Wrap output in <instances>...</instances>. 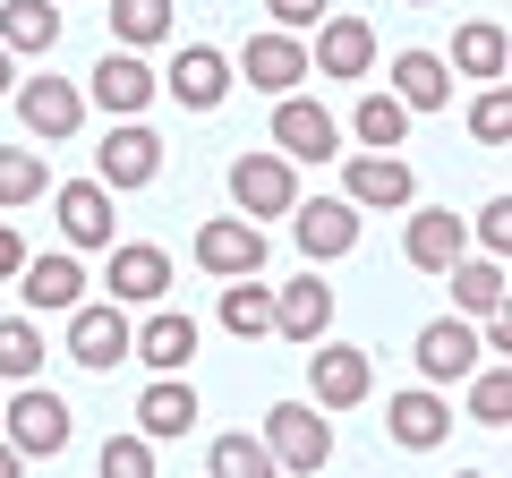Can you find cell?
I'll use <instances>...</instances> for the list:
<instances>
[{
	"label": "cell",
	"instance_id": "obj_33",
	"mask_svg": "<svg viewBox=\"0 0 512 478\" xmlns=\"http://www.w3.org/2000/svg\"><path fill=\"white\" fill-rule=\"evenodd\" d=\"M205 478H282L274 453L256 436H214V453H205Z\"/></svg>",
	"mask_w": 512,
	"mask_h": 478
},
{
	"label": "cell",
	"instance_id": "obj_35",
	"mask_svg": "<svg viewBox=\"0 0 512 478\" xmlns=\"http://www.w3.org/2000/svg\"><path fill=\"white\" fill-rule=\"evenodd\" d=\"M504 419H512V376H504V359H487L470 376V427H504Z\"/></svg>",
	"mask_w": 512,
	"mask_h": 478
},
{
	"label": "cell",
	"instance_id": "obj_2",
	"mask_svg": "<svg viewBox=\"0 0 512 478\" xmlns=\"http://www.w3.org/2000/svg\"><path fill=\"white\" fill-rule=\"evenodd\" d=\"M0 444L18 461H52L60 444H69V402H60L52 385H18L0 402Z\"/></svg>",
	"mask_w": 512,
	"mask_h": 478
},
{
	"label": "cell",
	"instance_id": "obj_6",
	"mask_svg": "<svg viewBox=\"0 0 512 478\" xmlns=\"http://www.w3.org/2000/svg\"><path fill=\"white\" fill-rule=\"evenodd\" d=\"M410 359H419L427 385H470V376L487 368V350H478L470 316H427V325L410 333Z\"/></svg>",
	"mask_w": 512,
	"mask_h": 478
},
{
	"label": "cell",
	"instance_id": "obj_43",
	"mask_svg": "<svg viewBox=\"0 0 512 478\" xmlns=\"http://www.w3.org/2000/svg\"><path fill=\"white\" fill-rule=\"evenodd\" d=\"M402 9H436V0H402Z\"/></svg>",
	"mask_w": 512,
	"mask_h": 478
},
{
	"label": "cell",
	"instance_id": "obj_8",
	"mask_svg": "<svg viewBox=\"0 0 512 478\" xmlns=\"http://www.w3.org/2000/svg\"><path fill=\"white\" fill-rule=\"evenodd\" d=\"M342 205H359V214H410L419 205V171L402 154H350L342 163Z\"/></svg>",
	"mask_w": 512,
	"mask_h": 478
},
{
	"label": "cell",
	"instance_id": "obj_30",
	"mask_svg": "<svg viewBox=\"0 0 512 478\" xmlns=\"http://www.w3.org/2000/svg\"><path fill=\"white\" fill-rule=\"evenodd\" d=\"M350 137H359L367 154H402V146H410V111L393 103V94H359V111H350Z\"/></svg>",
	"mask_w": 512,
	"mask_h": 478
},
{
	"label": "cell",
	"instance_id": "obj_28",
	"mask_svg": "<svg viewBox=\"0 0 512 478\" xmlns=\"http://www.w3.org/2000/svg\"><path fill=\"white\" fill-rule=\"evenodd\" d=\"M163 35H171V0H111V52L146 60Z\"/></svg>",
	"mask_w": 512,
	"mask_h": 478
},
{
	"label": "cell",
	"instance_id": "obj_34",
	"mask_svg": "<svg viewBox=\"0 0 512 478\" xmlns=\"http://www.w3.org/2000/svg\"><path fill=\"white\" fill-rule=\"evenodd\" d=\"M43 188H52V171L35 146H0V205H35Z\"/></svg>",
	"mask_w": 512,
	"mask_h": 478
},
{
	"label": "cell",
	"instance_id": "obj_23",
	"mask_svg": "<svg viewBox=\"0 0 512 478\" xmlns=\"http://www.w3.org/2000/svg\"><path fill=\"white\" fill-rule=\"evenodd\" d=\"M205 410H197V385L188 376H154L146 393H137V436L146 444H171V436H188Z\"/></svg>",
	"mask_w": 512,
	"mask_h": 478
},
{
	"label": "cell",
	"instance_id": "obj_20",
	"mask_svg": "<svg viewBox=\"0 0 512 478\" xmlns=\"http://www.w3.org/2000/svg\"><path fill=\"white\" fill-rule=\"evenodd\" d=\"M367 69H376V26L333 9L316 26V43H308V77H367Z\"/></svg>",
	"mask_w": 512,
	"mask_h": 478
},
{
	"label": "cell",
	"instance_id": "obj_31",
	"mask_svg": "<svg viewBox=\"0 0 512 478\" xmlns=\"http://www.w3.org/2000/svg\"><path fill=\"white\" fill-rule=\"evenodd\" d=\"M35 376H43V325L0 316V385H35Z\"/></svg>",
	"mask_w": 512,
	"mask_h": 478
},
{
	"label": "cell",
	"instance_id": "obj_7",
	"mask_svg": "<svg viewBox=\"0 0 512 478\" xmlns=\"http://www.w3.org/2000/svg\"><path fill=\"white\" fill-rule=\"evenodd\" d=\"M94 180L120 197V188H154L163 180V137L146 129V120H111L103 146H94Z\"/></svg>",
	"mask_w": 512,
	"mask_h": 478
},
{
	"label": "cell",
	"instance_id": "obj_12",
	"mask_svg": "<svg viewBox=\"0 0 512 478\" xmlns=\"http://www.w3.org/2000/svg\"><path fill=\"white\" fill-rule=\"evenodd\" d=\"M18 299H26V316L86 308V265H77V248H43V257H26L18 265Z\"/></svg>",
	"mask_w": 512,
	"mask_h": 478
},
{
	"label": "cell",
	"instance_id": "obj_15",
	"mask_svg": "<svg viewBox=\"0 0 512 478\" xmlns=\"http://www.w3.org/2000/svg\"><path fill=\"white\" fill-rule=\"evenodd\" d=\"M197 265H205L214 282H248V274H265V231H256V222H239V214L197 222Z\"/></svg>",
	"mask_w": 512,
	"mask_h": 478
},
{
	"label": "cell",
	"instance_id": "obj_5",
	"mask_svg": "<svg viewBox=\"0 0 512 478\" xmlns=\"http://www.w3.org/2000/svg\"><path fill=\"white\" fill-rule=\"evenodd\" d=\"M367 393H376V359L367 350H350V342H308V402L316 410H359Z\"/></svg>",
	"mask_w": 512,
	"mask_h": 478
},
{
	"label": "cell",
	"instance_id": "obj_36",
	"mask_svg": "<svg viewBox=\"0 0 512 478\" xmlns=\"http://www.w3.org/2000/svg\"><path fill=\"white\" fill-rule=\"evenodd\" d=\"M94 470H103V478H154V444L128 427V436H111V444H103V461H94Z\"/></svg>",
	"mask_w": 512,
	"mask_h": 478
},
{
	"label": "cell",
	"instance_id": "obj_24",
	"mask_svg": "<svg viewBox=\"0 0 512 478\" xmlns=\"http://www.w3.org/2000/svg\"><path fill=\"white\" fill-rule=\"evenodd\" d=\"M0 52L9 60H52L60 52V9L52 0H0Z\"/></svg>",
	"mask_w": 512,
	"mask_h": 478
},
{
	"label": "cell",
	"instance_id": "obj_4",
	"mask_svg": "<svg viewBox=\"0 0 512 478\" xmlns=\"http://www.w3.org/2000/svg\"><path fill=\"white\" fill-rule=\"evenodd\" d=\"M231 205H239V222H256V231H265V214H291V205H299V171L282 163L274 146L231 154Z\"/></svg>",
	"mask_w": 512,
	"mask_h": 478
},
{
	"label": "cell",
	"instance_id": "obj_19",
	"mask_svg": "<svg viewBox=\"0 0 512 478\" xmlns=\"http://www.w3.org/2000/svg\"><path fill=\"white\" fill-rule=\"evenodd\" d=\"M461 248H470V231H461L453 205H410V222H402V257L419 265V274H453Z\"/></svg>",
	"mask_w": 512,
	"mask_h": 478
},
{
	"label": "cell",
	"instance_id": "obj_17",
	"mask_svg": "<svg viewBox=\"0 0 512 478\" xmlns=\"http://www.w3.org/2000/svg\"><path fill=\"white\" fill-rule=\"evenodd\" d=\"M154 94H163V86H154V69L137 52H103V60H94V77H86V103L111 111V120H146Z\"/></svg>",
	"mask_w": 512,
	"mask_h": 478
},
{
	"label": "cell",
	"instance_id": "obj_11",
	"mask_svg": "<svg viewBox=\"0 0 512 478\" xmlns=\"http://www.w3.org/2000/svg\"><path fill=\"white\" fill-rule=\"evenodd\" d=\"M154 86H163L180 111H222L239 77H231V60H222L214 43H180V52H171V69L154 77Z\"/></svg>",
	"mask_w": 512,
	"mask_h": 478
},
{
	"label": "cell",
	"instance_id": "obj_21",
	"mask_svg": "<svg viewBox=\"0 0 512 478\" xmlns=\"http://www.w3.org/2000/svg\"><path fill=\"white\" fill-rule=\"evenodd\" d=\"M128 359H146L154 376H188V359H197V316H180V308H154L146 325L128 333Z\"/></svg>",
	"mask_w": 512,
	"mask_h": 478
},
{
	"label": "cell",
	"instance_id": "obj_38",
	"mask_svg": "<svg viewBox=\"0 0 512 478\" xmlns=\"http://www.w3.org/2000/svg\"><path fill=\"white\" fill-rule=\"evenodd\" d=\"M265 18H274V35H316L333 18V0H265Z\"/></svg>",
	"mask_w": 512,
	"mask_h": 478
},
{
	"label": "cell",
	"instance_id": "obj_39",
	"mask_svg": "<svg viewBox=\"0 0 512 478\" xmlns=\"http://www.w3.org/2000/svg\"><path fill=\"white\" fill-rule=\"evenodd\" d=\"M470 137H478V146H504V86H478V103H470Z\"/></svg>",
	"mask_w": 512,
	"mask_h": 478
},
{
	"label": "cell",
	"instance_id": "obj_18",
	"mask_svg": "<svg viewBox=\"0 0 512 478\" xmlns=\"http://www.w3.org/2000/svg\"><path fill=\"white\" fill-rule=\"evenodd\" d=\"M128 333H137V325H128V308L86 299V308H69V359L103 376V368H120V359H128Z\"/></svg>",
	"mask_w": 512,
	"mask_h": 478
},
{
	"label": "cell",
	"instance_id": "obj_26",
	"mask_svg": "<svg viewBox=\"0 0 512 478\" xmlns=\"http://www.w3.org/2000/svg\"><path fill=\"white\" fill-rule=\"evenodd\" d=\"M393 103H402L410 120L453 103V69H444V52H393Z\"/></svg>",
	"mask_w": 512,
	"mask_h": 478
},
{
	"label": "cell",
	"instance_id": "obj_9",
	"mask_svg": "<svg viewBox=\"0 0 512 478\" xmlns=\"http://www.w3.org/2000/svg\"><path fill=\"white\" fill-rule=\"evenodd\" d=\"M18 120H26V137L35 146H60V137H77L86 129V86L77 77H18Z\"/></svg>",
	"mask_w": 512,
	"mask_h": 478
},
{
	"label": "cell",
	"instance_id": "obj_41",
	"mask_svg": "<svg viewBox=\"0 0 512 478\" xmlns=\"http://www.w3.org/2000/svg\"><path fill=\"white\" fill-rule=\"evenodd\" d=\"M0 94H18V60L9 52H0Z\"/></svg>",
	"mask_w": 512,
	"mask_h": 478
},
{
	"label": "cell",
	"instance_id": "obj_25",
	"mask_svg": "<svg viewBox=\"0 0 512 478\" xmlns=\"http://www.w3.org/2000/svg\"><path fill=\"white\" fill-rule=\"evenodd\" d=\"M274 333H291V342H325V333H333V282H316V274L282 282V291H274Z\"/></svg>",
	"mask_w": 512,
	"mask_h": 478
},
{
	"label": "cell",
	"instance_id": "obj_14",
	"mask_svg": "<svg viewBox=\"0 0 512 478\" xmlns=\"http://www.w3.org/2000/svg\"><path fill=\"white\" fill-rule=\"evenodd\" d=\"M291 239H299V257H308V265L350 257V248H359V205H342V197H299V205H291Z\"/></svg>",
	"mask_w": 512,
	"mask_h": 478
},
{
	"label": "cell",
	"instance_id": "obj_42",
	"mask_svg": "<svg viewBox=\"0 0 512 478\" xmlns=\"http://www.w3.org/2000/svg\"><path fill=\"white\" fill-rule=\"evenodd\" d=\"M18 470H26V461H18V453H9V444H0V478H18Z\"/></svg>",
	"mask_w": 512,
	"mask_h": 478
},
{
	"label": "cell",
	"instance_id": "obj_16",
	"mask_svg": "<svg viewBox=\"0 0 512 478\" xmlns=\"http://www.w3.org/2000/svg\"><path fill=\"white\" fill-rule=\"evenodd\" d=\"M52 214H60V239H69V248H111V239H120V205H111L103 180H60Z\"/></svg>",
	"mask_w": 512,
	"mask_h": 478
},
{
	"label": "cell",
	"instance_id": "obj_40",
	"mask_svg": "<svg viewBox=\"0 0 512 478\" xmlns=\"http://www.w3.org/2000/svg\"><path fill=\"white\" fill-rule=\"evenodd\" d=\"M18 265H26V239L0 222V282H18Z\"/></svg>",
	"mask_w": 512,
	"mask_h": 478
},
{
	"label": "cell",
	"instance_id": "obj_44",
	"mask_svg": "<svg viewBox=\"0 0 512 478\" xmlns=\"http://www.w3.org/2000/svg\"><path fill=\"white\" fill-rule=\"evenodd\" d=\"M453 478H487V470H453Z\"/></svg>",
	"mask_w": 512,
	"mask_h": 478
},
{
	"label": "cell",
	"instance_id": "obj_3",
	"mask_svg": "<svg viewBox=\"0 0 512 478\" xmlns=\"http://www.w3.org/2000/svg\"><path fill=\"white\" fill-rule=\"evenodd\" d=\"M265 146H274L291 171H299V163H333V154H342V120H333L316 94H282V103H274V129H265Z\"/></svg>",
	"mask_w": 512,
	"mask_h": 478
},
{
	"label": "cell",
	"instance_id": "obj_10",
	"mask_svg": "<svg viewBox=\"0 0 512 478\" xmlns=\"http://www.w3.org/2000/svg\"><path fill=\"white\" fill-rule=\"evenodd\" d=\"M171 291V257L154 239H111V265H103V299L111 308H163Z\"/></svg>",
	"mask_w": 512,
	"mask_h": 478
},
{
	"label": "cell",
	"instance_id": "obj_29",
	"mask_svg": "<svg viewBox=\"0 0 512 478\" xmlns=\"http://www.w3.org/2000/svg\"><path fill=\"white\" fill-rule=\"evenodd\" d=\"M444 69H461V77H478V86H495L504 77V26L495 18H470L453 35V52H444Z\"/></svg>",
	"mask_w": 512,
	"mask_h": 478
},
{
	"label": "cell",
	"instance_id": "obj_27",
	"mask_svg": "<svg viewBox=\"0 0 512 478\" xmlns=\"http://www.w3.org/2000/svg\"><path fill=\"white\" fill-rule=\"evenodd\" d=\"M444 282H453V316H504V257H461Z\"/></svg>",
	"mask_w": 512,
	"mask_h": 478
},
{
	"label": "cell",
	"instance_id": "obj_22",
	"mask_svg": "<svg viewBox=\"0 0 512 478\" xmlns=\"http://www.w3.org/2000/svg\"><path fill=\"white\" fill-rule=\"evenodd\" d=\"M384 436L402 444V453H436V444L453 436V410H444V393H436V385L393 393V410H384Z\"/></svg>",
	"mask_w": 512,
	"mask_h": 478
},
{
	"label": "cell",
	"instance_id": "obj_32",
	"mask_svg": "<svg viewBox=\"0 0 512 478\" xmlns=\"http://www.w3.org/2000/svg\"><path fill=\"white\" fill-rule=\"evenodd\" d=\"M222 325L239 333V342H256V333H274V291L265 282H222Z\"/></svg>",
	"mask_w": 512,
	"mask_h": 478
},
{
	"label": "cell",
	"instance_id": "obj_13",
	"mask_svg": "<svg viewBox=\"0 0 512 478\" xmlns=\"http://www.w3.org/2000/svg\"><path fill=\"white\" fill-rule=\"evenodd\" d=\"M231 77L282 103V94H299V77H308V43H299V35H274V26H265V35L239 43V69H231Z\"/></svg>",
	"mask_w": 512,
	"mask_h": 478
},
{
	"label": "cell",
	"instance_id": "obj_1",
	"mask_svg": "<svg viewBox=\"0 0 512 478\" xmlns=\"http://www.w3.org/2000/svg\"><path fill=\"white\" fill-rule=\"evenodd\" d=\"M256 444L274 453V470H282V478H316V470L333 461V419H325L316 402H274Z\"/></svg>",
	"mask_w": 512,
	"mask_h": 478
},
{
	"label": "cell",
	"instance_id": "obj_37",
	"mask_svg": "<svg viewBox=\"0 0 512 478\" xmlns=\"http://www.w3.org/2000/svg\"><path fill=\"white\" fill-rule=\"evenodd\" d=\"M461 231H470L478 248H487V257H504V248H512V197H487L470 222H461Z\"/></svg>",
	"mask_w": 512,
	"mask_h": 478
}]
</instances>
